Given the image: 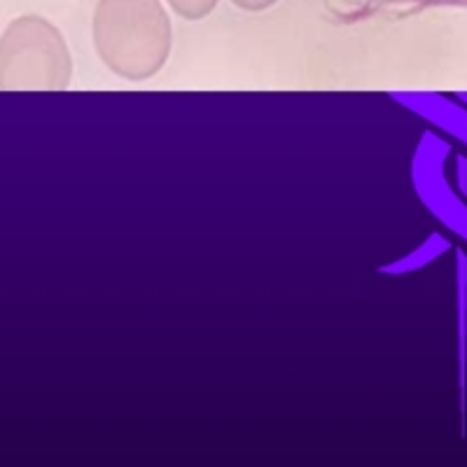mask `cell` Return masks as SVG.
Segmentation results:
<instances>
[{
    "instance_id": "obj_1",
    "label": "cell",
    "mask_w": 467,
    "mask_h": 467,
    "mask_svg": "<svg viewBox=\"0 0 467 467\" xmlns=\"http://www.w3.org/2000/svg\"><path fill=\"white\" fill-rule=\"evenodd\" d=\"M94 47L103 64L124 80H150L171 57L173 28L161 0H99Z\"/></svg>"
},
{
    "instance_id": "obj_4",
    "label": "cell",
    "mask_w": 467,
    "mask_h": 467,
    "mask_svg": "<svg viewBox=\"0 0 467 467\" xmlns=\"http://www.w3.org/2000/svg\"><path fill=\"white\" fill-rule=\"evenodd\" d=\"M234 5L239 7V10L245 12H262V10H269L278 3V0H232Z\"/></svg>"
},
{
    "instance_id": "obj_2",
    "label": "cell",
    "mask_w": 467,
    "mask_h": 467,
    "mask_svg": "<svg viewBox=\"0 0 467 467\" xmlns=\"http://www.w3.org/2000/svg\"><path fill=\"white\" fill-rule=\"evenodd\" d=\"M73 80V57L52 22L24 15L0 36V89L54 91Z\"/></svg>"
},
{
    "instance_id": "obj_3",
    "label": "cell",
    "mask_w": 467,
    "mask_h": 467,
    "mask_svg": "<svg viewBox=\"0 0 467 467\" xmlns=\"http://www.w3.org/2000/svg\"><path fill=\"white\" fill-rule=\"evenodd\" d=\"M171 5V10L175 15H181L182 19H192V22H197V19H203V16L211 15L215 7H218L220 0H166Z\"/></svg>"
}]
</instances>
